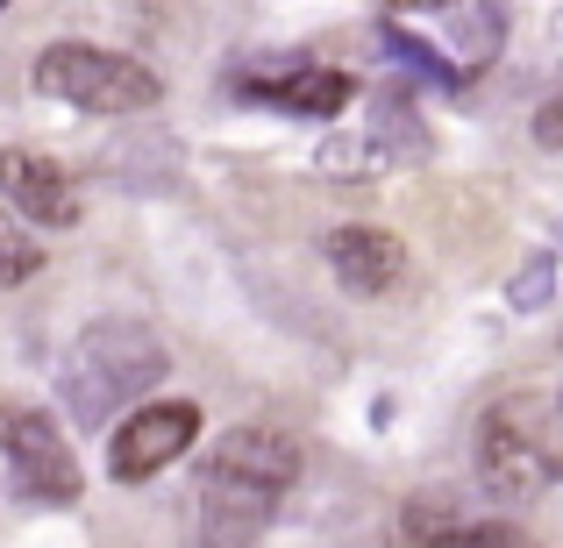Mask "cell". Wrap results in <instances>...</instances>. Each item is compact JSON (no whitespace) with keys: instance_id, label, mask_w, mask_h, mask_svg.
I'll list each match as a JSON object with an SVG mask.
<instances>
[{"instance_id":"cell-16","label":"cell","mask_w":563,"mask_h":548,"mask_svg":"<svg viewBox=\"0 0 563 548\" xmlns=\"http://www.w3.org/2000/svg\"><path fill=\"white\" fill-rule=\"evenodd\" d=\"M556 421H563V384H556Z\"/></svg>"},{"instance_id":"cell-8","label":"cell","mask_w":563,"mask_h":548,"mask_svg":"<svg viewBox=\"0 0 563 548\" xmlns=\"http://www.w3.org/2000/svg\"><path fill=\"white\" fill-rule=\"evenodd\" d=\"M0 200H8L14 221H43V228L79 221V186L36 150H0Z\"/></svg>"},{"instance_id":"cell-15","label":"cell","mask_w":563,"mask_h":548,"mask_svg":"<svg viewBox=\"0 0 563 548\" xmlns=\"http://www.w3.org/2000/svg\"><path fill=\"white\" fill-rule=\"evenodd\" d=\"M536 143L542 150H563V100H550V108L536 114Z\"/></svg>"},{"instance_id":"cell-14","label":"cell","mask_w":563,"mask_h":548,"mask_svg":"<svg viewBox=\"0 0 563 548\" xmlns=\"http://www.w3.org/2000/svg\"><path fill=\"white\" fill-rule=\"evenodd\" d=\"M550 292H556V257H521V271L507 278V306L514 314H536V306H550Z\"/></svg>"},{"instance_id":"cell-4","label":"cell","mask_w":563,"mask_h":548,"mask_svg":"<svg viewBox=\"0 0 563 548\" xmlns=\"http://www.w3.org/2000/svg\"><path fill=\"white\" fill-rule=\"evenodd\" d=\"M43 100H65L79 114H143L165 100V79L151 65L122 51H93V43H51V51L29 65Z\"/></svg>"},{"instance_id":"cell-5","label":"cell","mask_w":563,"mask_h":548,"mask_svg":"<svg viewBox=\"0 0 563 548\" xmlns=\"http://www.w3.org/2000/svg\"><path fill=\"white\" fill-rule=\"evenodd\" d=\"M0 463H8V484L22 499H36V506H71L79 499V456L65 449L51 413H36V406H8L0 399Z\"/></svg>"},{"instance_id":"cell-12","label":"cell","mask_w":563,"mask_h":548,"mask_svg":"<svg viewBox=\"0 0 563 548\" xmlns=\"http://www.w3.org/2000/svg\"><path fill=\"white\" fill-rule=\"evenodd\" d=\"M378 51L393 57V65L421 71V79L450 86V93H456V86H464V79H456V71H450V65H442V51H435V43H428V36H413V29H407V22H393V14H385V22H378Z\"/></svg>"},{"instance_id":"cell-1","label":"cell","mask_w":563,"mask_h":548,"mask_svg":"<svg viewBox=\"0 0 563 548\" xmlns=\"http://www.w3.org/2000/svg\"><path fill=\"white\" fill-rule=\"evenodd\" d=\"M292 478H300V441L292 435L229 427L200 470V548H257V535L286 506Z\"/></svg>"},{"instance_id":"cell-6","label":"cell","mask_w":563,"mask_h":548,"mask_svg":"<svg viewBox=\"0 0 563 548\" xmlns=\"http://www.w3.org/2000/svg\"><path fill=\"white\" fill-rule=\"evenodd\" d=\"M192 441H200V406H192V399H151V406H136L129 421H114L108 470L122 484H143L165 463H179Z\"/></svg>"},{"instance_id":"cell-3","label":"cell","mask_w":563,"mask_h":548,"mask_svg":"<svg viewBox=\"0 0 563 548\" xmlns=\"http://www.w3.org/2000/svg\"><path fill=\"white\" fill-rule=\"evenodd\" d=\"M478 484L493 499H542L563 484V421L550 399H499L478 421Z\"/></svg>"},{"instance_id":"cell-11","label":"cell","mask_w":563,"mask_h":548,"mask_svg":"<svg viewBox=\"0 0 563 548\" xmlns=\"http://www.w3.org/2000/svg\"><path fill=\"white\" fill-rule=\"evenodd\" d=\"M435 22H442V43H435V51H442V65H450L464 86L478 79V71L493 65L499 51H507V8H493V0H464V8H442Z\"/></svg>"},{"instance_id":"cell-7","label":"cell","mask_w":563,"mask_h":548,"mask_svg":"<svg viewBox=\"0 0 563 548\" xmlns=\"http://www.w3.org/2000/svg\"><path fill=\"white\" fill-rule=\"evenodd\" d=\"M235 93L257 100V108H278V114H307V122H335V114L357 100V79L335 65H278L264 79H235Z\"/></svg>"},{"instance_id":"cell-2","label":"cell","mask_w":563,"mask_h":548,"mask_svg":"<svg viewBox=\"0 0 563 548\" xmlns=\"http://www.w3.org/2000/svg\"><path fill=\"white\" fill-rule=\"evenodd\" d=\"M172 370V349L151 321H129V314H108V321H86L79 343L65 349L57 364V392H65L71 421L79 427H114L129 421L136 399H151Z\"/></svg>"},{"instance_id":"cell-10","label":"cell","mask_w":563,"mask_h":548,"mask_svg":"<svg viewBox=\"0 0 563 548\" xmlns=\"http://www.w3.org/2000/svg\"><path fill=\"white\" fill-rule=\"evenodd\" d=\"M399 548H536V541H528L521 527L471 521L450 499H413V506L399 513Z\"/></svg>"},{"instance_id":"cell-13","label":"cell","mask_w":563,"mask_h":548,"mask_svg":"<svg viewBox=\"0 0 563 548\" xmlns=\"http://www.w3.org/2000/svg\"><path fill=\"white\" fill-rule=\"evenodd\" d=\"M36 264H43V243L14 214H0V292L22 286V278H36Z\"/></svg>"},{"instance_id":"cell-9","label":"cell","mask_w":563,"mask_h":548,"mask_svg":"<svg viewBox=\"0 0 563 548\" xmlns=\"http://www.w3.org/2000/svg\"><path fill=\"white\" fill-rule=\"evenodd\" d=\"M321 257H329L335 286L357 292V300L393 292L399 271H407V249H399V235H385V228H335L329 243H321Z\"/></svg>"}]
</instances>
